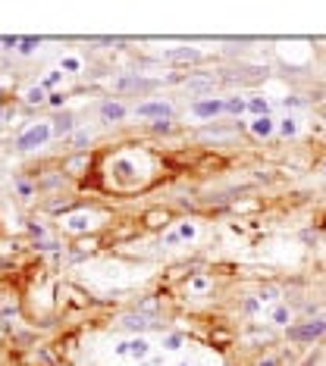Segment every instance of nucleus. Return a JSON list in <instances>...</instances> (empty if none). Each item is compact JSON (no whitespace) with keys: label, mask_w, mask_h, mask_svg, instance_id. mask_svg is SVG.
<instances>
[{"label":"nucleus","mask_w":326,"mask_h":366,"mask_svg":"<svg viewBox=\"0 0 326 366\" xmlns=\"http://www.w3.org/2000/svg\"><path fill=\"white\" fill-rule=\"evenodd\" d=\"M50 135H53V125H47V122H38V125H31V129L16 141V148L19 151H35V148H44V144L50 141Z\"/></svg>","instance_id":"1"},{"label":"nucleus","mask_w":326,"mask_h":366,"mask_svg":"<svg viewBox=\"0 0 326 366\" xmlns=\"http://www.w3.org/2000/svg\"><path fill=\"white\" fill-rule=\"evenodd\" d=\"M326 335V319H311V322H301V325H288V338L292 341H314Z\"/></svg>","instance_id":"2"},{"label":"nucleus","mask_w":326,"mask_h":366,"mask_svg":"<svg viewBox=\"0 0 326 366\" xmlns=\"http://www.w3.org/2000/svg\"><path fill=\"white\" fill-rule=\"evenodd\" d=\"M113 88L116 91H151V88H157V82L154 79H141V76H122V79L113 82Z\"/></svg>","instance_id":"3"},{"label":"nucleus","mask_w":326,"mask_h":366,"mask_svg":"<svg viewBox=\"0 0 326 366\" xmlns=\"http://www.w3.org/2000/svg\"><path fill=\"white\" fill-rule=\"evenodd\" d=\"M135 116H154V119H170V103H138Z\"/></svg>","instance_id":"4"},{"label":"nucleus","mask_w":326,"mask_h":366,"mask_svg":"<svg viewBox=\"0 0 326 366\" xmlns=\"http://www.w3.org/2000/svg\"><path fill=\"white\" fill-rule=\"evenodd\" d=\"M223 109H226V103L223 100H198L194 106H191V113L194 116H216V113H223Z\"/></svg>","instance_id":"5"},{"label":"nucleus","mask_w":326,"mask_h":366,"mask_svg":"<svg viewBox=\"0 0 326 366\" xmlns=\"http://www.w3.org/2000/svg\"><path fill=\"white\" fill-rule=\"evenodd\" d=\"M125 354L129 357H135V360H144L151 354V344L144 341V338H135V341H125Z\"/></svg>","instance_id":"6"},{"label":"nucleus","mask_w":326,"mask_h":366,"mask_svg":"<svg viewBox=\"0 0 326 366\" xmlns=\"http://www.w3.org/2000/svg\"><path fill=\"white\" fill-rule=\"evenodd\" d=\"M273 129H276V125H273V119H270V116H257L254 122H251V132H254L257 138H267V135H273Z\"/></svg>","instance_id":"7"},{"label":"nucleus","mask_w":326,"mask_h":366,"mask_svg":"<svg viewBox=\"0 0 326 366\" xmlns=\"http://www.w3.org/2000/svg\"><path fill=\"white\" fill-rule=\"evenodd\" d=\"M101 116H104L107 122H119V119L125 116V106H122V103H113V100H110V103H104V106H101Z\"/></svg>","instance_id":"8"},{"label":"nucleus","mask_w":326,"mask_h":366,"mask_svg":"<svg viewBox=\"0 0 326 366\" xmlns=\"http://www.w3.org/2000/svg\"><path fill=\"white\" fill-rule=\"evenodd\" d=\"M66 229H69V232H88V229H91V216H85V213L69 216V219H66Z\"/></svg>","instance_id":"9"},{"label":"nucleus","mask_w":326,"mask_h":366,"mask_svg":"<svg viewBox=\"0 0 326 366\" xmlns=\"http://www.w3.org/2000/svg\"><path fill=\"white\" fill-rule=\"evenodd\" d=\"M163 57L167 60H198L201 53H198L194 47H176V50H163Z\"/></svg>","instance_id":"10"},{"label":"nucleus","mask_w":326,"mask_h":366,"mask_svg":"<svg viewBox=\"0 0 326 366\" xmlns=\"http://www.w3.org/2000/svg\"><path fill=\"white\" fill-rule=\"evenodd\" d=\"M66 132H72V116H69V113H63V116L53 119V135H66Z\"/></svg>","instance_id":"11"},{"label":"nucleus","mask_w":326,"mask_h":366,"mask_svg":"<svg viewBox=\"0 0 326 366\" xmlns=\"http://www.w3.org/2000/svg\"><path fill=\"white\" fill-rule=\"evenodd\" d=\"M122 325H125V328H148L151 322H148V316H144V313H132V316L122 319Z\"/></svg>","instance_id":"12"},{"label":"nucleus","mask_w":326,"mask_h":366,"mask_svg":"<svg viewBox=\"0 0 326 366\" xmlns=\"http://www.w3.org/2000/svg\"><path fill=\"white\" fill-rule=\"evenodd\" d=\"M279 132H282L285 138H292V135L298 132V122H295L292 116H285V119H279Z\"/></svg>","instance_id":"13"},{"label":"nucleus","mask_w":326,"mask_h":366,"mask_svg":"<svg viewBox=\"0 0 326 366\" xmlns=\"http://www.w3.org/2000/svg\"><path fill=\"white\" fill-rule=\"evenodd\" d=\"M25 100H28V103H44V100H47V97H44V88H41V85L28 88V91H25Z\"/></svg>","instance_id":"14"},{"label":"nucleus","mask_w":326,"mask_h":366,"mask_svg":"<svg viewBox=\"0 0 326 366\" xmlns=\"http://www.w3.org/2000/svg\"><path fill=\"white\" fill-rule=\"evenodd\" d=\"M144 219H148V226H154V229H160V226H167V223H170V216H167V213H160V210L148 213Z\"/></svg>","instance_id":"15"},{"label":"nucleus","mask_w":326,"mask_h":366,"mask_svg":"<svg viewBox=\"0 0 326 366\" xmlns=\"http://www.w3.org/2000/svg\"><path fill=\"white\" fill-rule=\"evenodd\" d=\"M248 109H251V113H257V116H267V109H270V106H267L264 97H251V100H248Z\"/></svg>","instance_id":"16"},{"label":"nucleus","mask_w":326,"mask_h":366,"mask_svg":"<svg viewBox=\"0 0 326 366\" xmlns=\"http://www.w3.org/2000/svg\"><path fill=\"white\" fill-rule=\"evenodd\" d=\"M226 109H229V113H245L248 103H245V100H239V97H232V100H226Z\"/></svg>","instance_id":"17"},{"label":"nucleus","mask_w":326,"mask_h":366,"mask_svg":"<svg viewBox=\"0 0 326 366\" xmlns=\"http://www.w3.org/2000/svg\"><path fill=\"white\" fill-rule=\"evenodd\" d=\"M66 72H79L82 69V63H79V57H63V63H60Z\"/></svg>","instance_id":"18"},{"label":"nucleus","mask_w":326,"mask_h":366,"mask_svg":"<svg viewBox=\"0 0 326 366\" xmlns=\"http://www.w3.org/2000/svg\"><path fill=\"white\" fill-rule=\"evenodd\" d=\"M273 322H276V325H288V310H285V307H276V310H273Z\"/></svg>","instance_id":"19"},{"label":"nucleus","mask_w":326,"mask_h":366,"mask_svg":"<svg viewBox=\"0 0 326 366\" xmlns=\"http://www.w3.org/2000/svg\"><path fill=\"white\" fill-rule=\"evenodd\" d=\"M38 47V38H19V53H31Z\"/></svg>","instance_id":"20"},{"label":"nucleus","mask_w":326,"mask_h":366,"mask_svg":"<svg viewBox=\"0 0 326 366\" xmlns=\"http://www.w3.org/2000/svg\"><path fill=\"white\" fill-rule=\"evenodd\" d=\"M179 344H182V335H167V341H163L167 351H179Z\"/></svg>","instance_id":"21"},{"label":"nucleus","mask_w":326,"mask_h":366,"mask_svg":"<svg viewBox=\"0 0 326 366\" xmlns=\"http://www.w3.org/2000/svg\"><path fill=\"white\" fill-rule=\"evenodd\" d=\"M207 285H210L207 279H201V276H198V279H191V285H188V288H191V291H198V295H201V291H207Z\"/></svg>","instance_id":"22"},{"label":"nucleus","mask_w":326,"mask_h":366,"mask_svg":"<svg viewBox=\"0 0 326 366\" xmlns=\"http://www.w3.org/2000/svg\"><path fill=\"white\" fill-rule=\"evenodd\" d=\"M198 235V229L191 226V223H182V229H179V238H194Z\"/></svg>","instance_id":"23"},{"label":"nucleus","mask_w":326,"mask_h":366,"mask_svg":"<svg viewBox=\"0 0 326 366\" xmlns=\"http://www.w3.org/2000/svg\"><path fill=\"white\" fill-rule=\"evenodd\" d=\"M85 163H88L85 157H76V160H69V163H66V169H69V172H76V169H82V166H85Z\"/></svg>","instance_id":"24"},{"label":"nucleus","mask_w":326,"mask_h":366,"mask_svg":"<svg viewBox=\"0 0 326 366\" xmlns=\"http://www.w3.org/2000/svg\"><path fill=\"white\" fill-rule=\"evenodd\" d=\"M57 82H60V72H50V76H47V79L41 82V88H53Z\"/></svg>","instance_id":"25"},{"label":"nucleus","mask_w":326,"mask_h":366,"mask_svg":"<svg viewBox=\"0 0 326 366\" xmlns=\"http://www.w3.org/2000/svg\"><path fill=\"white\" fill-rule=\"evenodd\" d=\"M4 47H16V50H19V34H10V38H4Z\"/></svg>","instance_id":"26"},{"label":"nucleus","mask_w":326,"mask_h":366,"mask_svg":"<svg viewBox=\"0 0 326 366\" xmlns=\"http://www.w3.org/2000/svg\"><path fill=\"white\" fill-rule=\"evenodd\" d=\"M276 295H279V291H276V288H264V291H260V301H273Z\"/></svg>","instance_id":"27"},{"label":"nucleus","mask_w":326,"mask_h":366,"mask_svg":"<svg viewBox=\"0 0 326 366\" xmlns=\"http://www.w3.org/2000/svg\"><path fill=\"white\" fill-rule=\"evenodd\" d=\"M154 132H170V122L167 119H157L154 122Z\"/></svg>","instance_id":"28"},{"label":"nucleus","mask_w":326,"mask_h":366,"mask_svg":"<svg viewBox=\"0 0 326 366\" xmlns=\"http://www.w3.org/2000/svg\"><path fill=\"white\" fill-rule=\"evenodd\" d=\"M72 141H76V148H82V144H88V132H79Z\"/></svg>","instance_id":"29"},{"label":"nucleus","mask_w":326,"mask_h":366,"mask_svg":"<svg viewBox=\"0 0 326 366\" xmlns=\"http://www.w3.org/2000/svg\"><path fill=\"white\" fill-rule=\"evenodd\" d=\"M16 188H19V194H25V197L31 194V185H25V181H16Z\"/></svg>","instance_id":"30"},{"label":"nucleus","mask_w":326,"mask_h":366,"mask_svg":"<svg viewBox=\"0 0 326 366\" xmlns=\"http://www.w3.org/2000/svg\"><path fill=\"white\" fill-rule=\"evenodd\" d=\"M47 100H50V106H63V94H50Z\"/></svg>","instance_id":"31"},{"label":"nucleus","mask_w":326,"mask_h":366,"mask_svg":"<svg viewBox=\"0 0 326 366\" xmlns=\"http://www.w3.org/2000/svg\"><path fill=\"white\" fill-rule=\"evenodd\" d=\"M163 241H167V244H176V241H179V232H170L167 238H163Z\"/></svg>","instance_id":"32"},{"label":"nucleus","mask_w":326,"mask_h":366,"mask_svg":"<svg viewBox=\"0 0 326 366\" xmlns=\"http://www.w3.org/2000/svg\"><path fill=\"white\" fill-rule=\"evenodd\" d=\"M260 366H276V363H273V360H264V363H260Z\"/></svg>","instance_id":"33"},{"label":"nucleus","mask_w":326,"mask_h":366,"mask_svg":"<svg viewBox=\"0 0 326 366\" xmlns=\"http://www.w3.org/2000/svg\"><path fill=\"white\" fill-rule=\"evenodd\" d=\"M0 119H4V109H0Z\"/></svg>","instance_id":"34"},{"label":"nucleus","mask_w":326,"mask_h":366,"mask_svg":"<svg viewBox=\"0 0 326 366\" xmlns=\"http://www.w3.org/2000/svg\"><path fill=\"white\" fill-rule=\"evenodd\" d=\"M323 172H326V163H323Z\"/></svg>","instance_id":"35"},{"label":"nucleus","mask_w":326,"mask_h":366,"mask_svg":"<svg viewBox=\"0 0 326 366\" xmlns=\"http://www.w3.org/2000/svg\"><path fill=\"white\" fill-rule=\"evenodd\" d=\"M0 44H4V38H0Z\"/></svg>","instance_id":"36"}]
</instances>
